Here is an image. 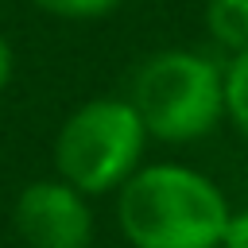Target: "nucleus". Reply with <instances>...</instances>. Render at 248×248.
<instances>
[{"mask_svg":"<svg viewBox=\"0 0 248 248\" xmlns=\"http://www.w3.org/2000/svg\"><path fill=\"white\" fill-rule=\"evenodd\" d=\"M225 190L186 163H140L116 190V225L128 248H221Z\"/></svg>","mask_w":248,"mask_h":248,"instance_id":"f257e3e1","label":"nucleus"},{"mask_svg":"<svg viewBox=\"0 0 248 248\" xmlns=\"http://www.w3.org/2000/svg\"><path fill=\"white\" fill-rule=\"evenodd\" d=\"M128 101L159 143L205 140L225 120V66L190 46H167L140 62Z\"/></svg>","mask_w":248,"mask_h":248,"instance_id":"f03ea898","label":"nucleus"},{"mask_svg":"<svg viewBox=\"0 0 248 248\" xmlns=\"http://www.w3.org/2000/svg\"><path fill=\"white\" fill-rule=\"evenodd\" d=\"M147 128L128 97H89L54 132V174L85 198L116 194L143 163Z\"/></svg>","mask_w":248,"mask_h":248,"instance_id":"7ed1b4c3","label":"nucleus"},{"mask_svg":"<svg viewBox=\"0 0 248 248\" xmlns=\"http://www.w3.org/2000/svg\"><path fill=\"white\" fill-rule=\"evenodd\" d=\"M16 236L27 248H93V205L81 190L54 178H35L12 205Z\"/></svg>","mask_w":248,"mask_h":248,"instance_id":"20e7f679","label":"nucleus"},{"mask_svg":"<svg viewBox=\"0 0 248 248\" xmlns=\"http://www.w3.org/2000/svg\"><path fill=\"white\" fill-rule=\"evenodd\" d=\"M202 23L229 58L248 50V0H205Z\"/></svg>","mask_w":248,"mask_h":248,"instance_id":"39448f33","label":"nucleus"},{"mask_svg":"<svg viewBox=\"0 0 248 248\" xmlns=\"http://www.w3.org/2000/svg\"><path fill=\"white\" fill-rule=\"evenodd\" d=\"M225 120L248 140V50L225 62Z\"/></svg>","mask_w":248,"mask_h":248,"instance_id":"423d86ee","label":"nucleus"},{"mask_svg":"<svg viewBox=\"0 0 248 248\" xmlns=\"http://www.w3.org/2000/svg\"><path fill=\"white\" fill-rule=\"evenodd\" d=\"M35 12L54 16V19H70V23H85V19H105L112 16L124 0H27Z\"/></svg>","mask_w":248,"mask_h":248,"instance_id":"0eeeda50","label":"nucleus"},{"mask_svg":"<svg viewBox=\"0 0 248 248\" xmlns=\"http://www.w3.org/2000/svg\"><path fill=\"white\" fill-rule=\"evenodd\" d=\"M221 248H248V209L229 213V225H225Z\"/></svg>","mask_w":248,"mask_h":248,"instance_id":"6e6552de","label":"nucleus"},{"mask_svg":"<svg viewBox=\"0 0 248 248\" xmlns=\"http://www.w3.org/2000/svg\"><path fill=\"white\" fill-rule=\"evenodd\" d=\"M12 74H16V50H12V43L0 35V97H4V89L12 85Z\"/></svg>","mask_w":248,"mask_h":248,"instance_id":"1a4fd4ad","label":"nucleus"}]
</instances>
